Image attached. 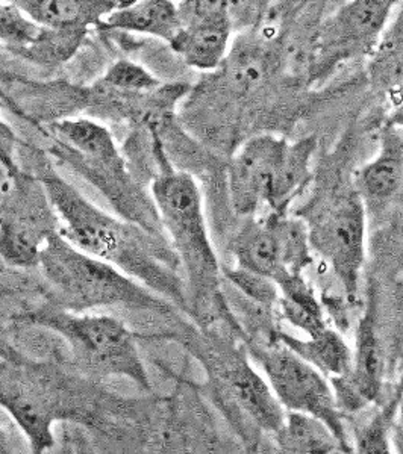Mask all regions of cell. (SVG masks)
<instances>
[{"label": "cell", "mask_w": 403, "mask_h": 454, "mask_svg": "<svg viewBox=\"0 0 403 454\" xmlns=\"http://www.w3.org/2000/svg\"><path fill=\"white\" fill-rule=\"evenodd\" d=\"M276 338L302 359L310 362L312 367L323 372L329 380L347 376L352 372L353 348L347 344L342 333L334 331L329 325L306 338H295L287 333H278Z\"/></svg>", "instance_id": "cell-18"}, {"label": "cell", "mask_w": 403, "mask_h": 454, "mask_svg": "<svg viewBox=\"0 0 403 454\" xmlns=\"http://www.w3.org/2000/svg\"><path fill=\"white\" fill-rule=\"evenodd\" d=\"M393 441L398 451L403 453V397L402 402H400V406H399L396 426H394Z\"/></svg>", "instance_id": "cell-30"}, {"label": "cell", "mask_w": 403, "mask_h": 454, "mask_svg": "<svg viewBox=\"0 0 403 454\" xmlns=\"http://www.w3.org/2000/svg\"><path fill=\"white\" fill-rule=\"evenodd\" d=\"M21 140L16 130L0 117V167L6 176H14L21 170L19 164V149Z\"/></svg>", "instance_id": "cell-26"}, {"label": "cell", "mask_w": 403, "mask_h": 454, "mask_svg": "<svg viewBox=\"0 0 403 454\" xmlns=\"http://www.w3.org/2000/svg\"><path fill=\"white\" fill-rule=\"evenodd\" d=\"M403 185V140L398 134L383 138L381 150L357 175L355 190L364 203L391 200Z\"/></svg>", "instance_id": "cell-17"}, {"label": "cell", "mask_w": 403, "mask_h": 454, "mask_svg": "<svg viewBox=\"0 0 403 454\" xmlns=\"http://www.w3.org/2000/svg\"><path fill=\"white\" fill-rule=\"evenodd\" d=\"M27 353L17 344L16 333L11 325L0 323V361L21 362L28 359Z\"/></svg>", "instance_id": "cell-27"}, {"label": "cell", "mask_w": 403, "mask_h": 454, "mask_svg": "<svg viewBox=\"0 0 403 454\" xmlns=\"http://www.w3.org/2000/svg\"><path fill=\"white\" fill-rule=\"evenodd\" d=\"M38 130L46 137L49 156L93 186L117 215L167 237L149 188L130 168L107 124L68 117Z\"/></svg>", "instance_id": "cell-4"}, {"label": "cell", "mask_w": 403, "mask_h": 454, "mask_svg": "<svg viewBox=\"0 0 403 454\" xmlns=\"http://www.w3.org/2000/svg\"><path fill=\"white\" fill-rule=\"evenodd\" d=\"M181 27V14L175 0H140L111 12L98 31L149 36L169 46Z\"/></svg>", "instance_id": "cell-15"}, {"label": "cell", "mask_w": 403, "mask_h": 454, "mask_svg": "<svg viewBox=\"0 0 403 454\" xmlns=\"http://www.w3.org/2000/svg\"><path fill=\"white\" fill-rule=\"evenodd\" d=\"M115 4H117V10L120 8H126V6L134 5L137 2H140V0H115Z\"/></svg>", "instance_id": "cell-32"}, {"label": "cell", "mask_w": 403, "mask_h": 454, "mask_svg": "<svg viewBox=\"0 0 403 454\" xmlns=\"http://www.w3.org/2000/svg\"><path fill=\"white\" fill-rule=\"evenodd\" d=\"M278 288L281 317L288 325L304 332L306 336L314 335L328 327L320 303L304 274L291 276L281 282Z\"/></svg>", "instance_id": "cell-21"}, {"label": "cell", "mask_w": 403, "mask_h": 454, "mask_svg": "<svg viewBox=\"0 0 403 454\" xmlns=\"http://www.w3.org/2000/svg\"><path fill=\"white\" fill-rule=\"evenodd\" d=\"M99 79L109 87L123 91H152L162 83L145 66L130 59H117L113 62Z\"/></svg>", "instance_id": "cell-24"}, {"label": "cell", "mask_w": 403, "mask_h": 454, "mask_svg": "<svg viewBox=\"0 0 403 454\" xmlns=\"http://www.w3.org/2000/svg\"><path fill=\"white\" fill-rule=\"evenodd\" d=\"M6 61H10V59L4 58V55L0 53V102H2V98L5 96L6 90L10 87L11 82L20 74L16 70H12L11 64H8Z\"/></svg>", "instance_id": "cell-28"}, {"label": "cell", "mask_w": 403, "mask_h": 454, "mask_svg": "<svg viewBox=\"0 0 403 454\" xmlns=\"http://www.w3.org/2000/svg\"><path fill=\"white\" fill-rule=\"evenodd\" d=\"M235 265L280 285L312 262L306 222L288 214L250 217L231 244Z\"/></svg>", "instance_id": "cell-11"}, {"label": "cell", "mask_w": 403, "mask_h": 454, "mask_svg": "<svg viewBox=\"0 0 403 454\" xmlns=\"http://www.w3.org/2000/svg\"><path fill=\"white\" fill-rule=\"evenodd\" d=\"M403 397V382L393 397L366 421L357 432L353 451L362 454H390L393 451V434L399 406Z\"/></svg>", "instance_id": "cell-22"}, {"label": "cell", "mask_w": 403, "mask_h": 454, "mask_svg": "<svg viewBox=\"0 0 403 454\" xmlns=\"http://www.w3.org/2000/svg\"><path fill=\"white\" fill-rule=\"evenodd\" d=\"M19 162L46 186L59 217V232L73 246L115 265L188 315L186 282L169 238L109 214L58 175L46 150L20 143Z\"/></svg>", "instance_id": "cell-1"}, {"label": "cell", "mask_w": 403, "mask_h": 454, "mask_svg": "<svg viewBox=\"0 0 403 454\" xmlns=\"http://www.w3.org/2000/svg\"><path fill=\"white\" fill-rule=\"evenodd\" d=\"M59 217L46 186L32 171L6 176L0 192V261L14 270H36Z\"/></svg>", "instance_id": "cell-8"}, {"label": "cell", "mask_w": 403, "mask_h": 454, "mask_svg": "<svg viewBox=\"0 0 403 454\" xmlns=\"http://www.w3.org/2000/svg\"><path fill=\"white\" fill-rule=\"evenodd\" d=\"M36 27L98 29L117 10L115 0H10Z\"/></svg>", "instance_id": "cell-16"}, {"label": "cell", "mask_w": 403, "mask_h": 454, "mask_svg": "<svg viewBox=\"0 0 403 454\" xmlns=\"http://www.w3.org/2000/svg\"><path fill=\"white\" fill-rule=\"evenodd\" d=\"M38 29L14 4L0 2V44L6 52L28 44Z\"/></svg>", "instance_id": "cell-25"}, {"label": "cell", "mask_w": 403, "mask_h": 454, "mask_svg": "<svg viewBox=\"0 0 403 454\" xmlns=\"http://www.w3.org/2000/svg\"><path fill=\"white\" fill-rule=\"evenodd\" d=\"M311 250L340 280L349 299L358 294L367 254V207L357 190L338 192L306 222Z\"/></svg>", "instance_id": "cell-10"}, {"label": "cell", "mask_w": 403, "mask_h": 454, "mask_svg": "<svg viewBox=\"0 0 403 454\" xmlns=\"http://www.w3.org/2000/svg\"><path fill=\"white\" fill-rule=\"evenodd\" d=\"M12 323L36 325L59 338L67 348L68 364L91 380L128 379L143 391H152L138 347L141 335L115 315L72 312L46 301L14 315Z\"/></svg>", "instance_id": "cell-6"}, {"label": "cell", "mask_w": 403, "mask_h": 454, "mask_svg": "<svg viewBox=\"0 0 403 454\" xmlns=\"http://www.w3.org/2000/svg\"><path fill=\"white\" fill-rule=\"evenodd\" d=\"M223 279L228 280L233 288H237L244 297L252 300L257 305L270 309L278 305L280 288L273 280L252 273L249 270L240 269L237 265L233 269L223 267Z\"/></svg>", "instance_id": "cell-23"}, {"label": "cell", "mask_w": 403, "mask_h": 454, "mask_svg": "<svg viewBox=\"0 0 403 454\" xmlns=\"http://www.w3.org/2000/svg\"><path fill=\"white\" fill-rule=\"evenodd\" d=\"M36 270L47 303L72 312L123 310L175 321L179 308L111 263L53 233L40 254Z\"/></svg>", "instance_id": "cell-5"}, {"label": "cell", "mask_w": 403, "mask_h": 454, "mask_svg": "<svg viewBox=\"0 0 403 454\" xmlns=\"http://www.w3.org/2000/svg\"><path fill=\"white\" fill-rule=\"evenodd\" d=\"M85 29L40 27L31 42L10 51V55L36 67L57 68L67 64L87 40Z\"/></svg>", "instance_id": "cell-20"}, {"label": "cell", "mask_w": 403, "mask_h": 454, "mask_svg": "<svg viewBox=\"0 0 403 454\" xmlns=\"http://www.w3.org/2000/svg\"><path fill=\"white\" fill-rule=\"evenodd\" d=\"M249 355L287 412L308 413L321 419L351 453L353 451L331 380L323 372L296 355L276 336L265 346L249 347Z\"/></svg>", "instance_id": "cell-9"}, {"label": "cell", "mask_w": 403, "mask_h": 454, "mask_svg": "<svg viewBox=\"0 0 403 454\" xmlns=\"http://www.w3.org/2000/svg\"><path fill=\"white\" fill-rule=\"evenodd\" d=\"M390 124H391L393 129L403 130V96L400 98V104L391 115V119H390Z\"/></svg>", "instance_id": "cell-31"}, {"label": "cell", "mask_w": 403, "mask_h": 454, "mask_svg": "<svg viewBox=\"0 0 403 454\" xmlns=\"http://www.w3.org/2000/svg\"><path fill=\"white\" fill-rule=\"evenodd\" d=\"M19 451L23 450L17 444L16 438L10 436L5 428L0 426V454L19 453Z\"/></svg>", "instance_id": "cell-29"}, {"label": "cell", "mask_w": 403, "mask_h": 454, "mask_svg": "<svg viewBox=\"0 0 403 454\" xmlns=\"http://www.w3.org/2000/svg\"><path fill=\"white\" fill-rule=\"evenodd\" d=\"M0 408L25 434L31 453L57 445L55 426L105 428L115 419H134V398L115 397L70 364L51 357L0 361Z\"/></svg>", "instance_id": "cell-2"}, {"label": "cell", "mask_w": 403, "mask_h": 454, "mask_svg": "<svg viewBox=\"0 0 403 454\" xmlns=\"http://www.w3.org/2000/svg\"><path fill=\"white\" fill-rule=\"evenodd\" d=\"M154 176L149 182L161 223L186 282L188 315L205 327L223 315V267L212 244L203 196L196 177L171 162L155 130H150Z\"/></svg>", "instance_id": "cell-3"}, {"label": "cell", "mask_w": 403, "mask_h": 454, "mask_svg": "<svg viewBox=\"0 0 403 454\" xmlns=\"http://www.w3.org/2000/svg\"><path fill=\"white\" fill-rule=\"evenodd\" d=\"M399 0H347L317 35L316 72L373 51L387 31Z\"/></svg>", "instance_id": "cell-12"}, {"label": "cell", "mask_w": 403, "mask_h": 454, "mask_svg": "<svg viewBox=\"0 0 403 454\" xmlns=\"http://www.w3.org/2000/svg\"><path fill=\"white\" fill-rule=\"evenodd\" d=\"M331 385L343 417L361 412L368 404L379 402L383 387V361L373 306L358 325L352 372L331 379Z\"/></svg>", "instance_id": "cell-13"}, {"label": "cell", "mask_w": 403, "mask_h": 454, "mask_svg": "<svg viewBox=\"0 0 403 454\" xmlns=\"http://www.w3.org/2000/svg\"><path fill=\"white\" fill-rule=\"evenodd\" d=\"M316 138L285 140L263 134L249 138L229 160L228 192L233 211L250 218L288 214L289 205L305 190L316 153Z\"/></svg>", "instance_id": "cell-7"}, {"label": "cell", "mask_w": 403, "mask_h": 454, "mask_svg": "<svg viewBox=\"0 0 403 454\" xmlns=\"http://www.w3.org/2000/svg\"><path fill=\"white\" fill-rule=\"evenodd\" d=\"M228 19H209L182 25L169 47L186 67L209 73L222 66L233 46L235 34Z\"/></svg>", "instance_id": "cell-14"}, {"label": "cell", "mask_w": 403, "mask_h": 454, "mask_svg": "<svg viewBox=\"0 0 403 454\" xmlns=\"http://www.w3.org/2000/svg\"><path fill=\"white\" fill-rule=\"evenodd\" d=\"M273 438L282 453H351L328 424L308 413H285L284 421L274 432Z\"/></svg>", "instance_id": "cell-19"}]
</instances>
